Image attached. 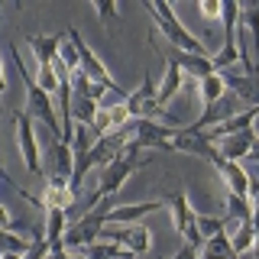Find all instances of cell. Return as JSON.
I'll use <instances>...</instances> for the list:
<instances>
[{
  "label": "cell",
  "mask_w": 259,
  "mask_h": 259,
  "mask_svg": "<svg viewBox=\"0 0 259 259\" xmlns=\"http://www.w3.org/2000/svg\"><path fill=\"white\" fill-rule=\"evenodd\" d=\"M97 107H101V104L88 101V97L71 94V123H78V126H88V130H91V126H94V117H97Z\"/></svg>",
  "instance_id": "24"
},
{
  "label": "cell",
  "mask_w": 259,
  "mask_h": 259,
  "mask_svg": "<svg viewBox=\"0 0 259 259\" xmlns=\"http://www.w3.org/2000/svg\"><path fill=\"white\" fill-rule=\"evenodd\" d=\"M224 207H227V217H233V221H253V204H249V198H243V194L227 191Z\"/></svg>",
  "instance_id": "27"
},
{
  "label": "cell",
  "mask_w": 259,
  "mask_h": 259,
  "mask_svg": "<svg viewBox=\"0 0 259 259\" xmlns=\"http://www.w3.org/2000/svg\"><path fill=\"white\" fill-rule=\"evenodd\" d=\"M256 143V130H243V133H233V136H224V140H217V152H221L224 159L230 162H243L249 156V149H253Z\"/></svg>",
  "instance_id": "15"
},
{
  "label": "cell",
  "mask_w": 259,
  "mask_h": 259,
  "mask_svg": "<svg viewBox=\"0 0 259 259\" xmlns=\"http://www.w3.org/2000/svg\"><path fill=\"white\" fill-rule=\"evenodd\" d=\"M198 91H201V104H204V107H214V104H221L227 94V84H224V75H207V78H201L198 81Z\"/></svg>",
  "instance_id": "21"
},
{
  "label": "cell",
  "mask_w": 259,
  "mask_h": 259,
  "mask_svg": "<svg viewBox=\"0 0 259 259\" xmlns=\"http://www.w3.org/2000/svg\"><path fill=\"white\" fill-rule=\"evenodd\" d=\"M49 175H55V178H68L71 182V168H75V152H71V146L68 143H62V140H52L49 136Z\"/></svg>",
  "instance_id": "14"
},
{
  "label": "cell",
  "mask_w": 259,
  "mask_h": 259,
  "mask_svg": "<svg viewBox=\"0 0 259 259\" xmlns=\"http://www.w3.org/2000/svg\"><path fill=\"white\" fill-rule=\"evenodd\" d=\"M130 120H133V117H130V110H126L123 101H117V104H101V107H97V117H94L91 133H97V136L117 133V130H123Z\"/></svg>",
  "instance_id": "12"
},
{
  "label": "cell",
  "mask_w": 259,
  "mask_h": 259,
  "mask_svg": "<svg viewBox=\"0 0 259 259\" xmlns=\"http://www.w3.org/2000/svg\"><path fill=\"white\" fill-rule=\"evenodd\" d=\"M10 55H13V65H16V71H20V78H23V91H26V113L49 130L52 140H62V120H59V110H55L52 97L36 84V78L26 75V65H23V55L16 52V46H10Z\"/></svg>",
  "instance_id": "2"
},
{
  "label": "cell",
  "mask_w": 259,
  "mask_h": 259,
  "mask_svg": "<svg viewBox=\"0 0 259 259\" xmlns=\"http://www.w3.org/2000/svg\"><path fill=\"white\" fill-rule=\"evenodd\" d=\"M237 29L246 36L249 42V52H253V59L259 55V7H240V23Z\"/></svg>",
  "instance_id": "20"
},
{
  "label": "cell",
  "mask_w": 259,
  "mask_h": 259,
  "mask_svg": "<svg viewBox=\"0 0 259 259\" xmlns=\"http://www.w3.org/2000/svg\"><path fill=\"white\" fill-rule=\"evenodd\" d=\"M46 259H68V249H65V243H52Z\"/></svg>",
  "instance_id": "34"
},
{
  "label": "cell",
  "mask_w": 259,
  "mask_h": 259,
  "mask_svg": "<svg viewBox=\"0 0 259 259\" xmlns=\"http://www.w3.org/2000/svg\"><path fill=\"white\" fill-rule=\"evenodd\" d=\"M68 259H84V256H81V253H68Z\"/></svg>",
  "instance_id": "39"
},
{
  "label": "cell",
  "mask_w": 259,
  "mask_h": 259,
  "mask_svg": "<svg viewBox=\"0 0 259 259\" xmlns=\"http://www.w3.org/2000/svg\"><path fill=\"white\" fill-rule=\"evenodd\" d=\"M101 240L123 246L130 256H146L152 249V230L143 224H104Z\"/></svg>",
  "instance_id": "5"
},
{
  "label": "cell",
  "mask_w": 259,
  "mask_h": 259,
  "mask_svg": "<svg viewBox=\"0 0 259 259\" xmlns=\"http://www.w3.org/2000/svg\"><path fill=\"white\" fill-rule=\"evenodd\" d=\"M198 10H201V16H204V20H221L224 4H221V0H201Z\"/></svg>",
  "instance_id": "32"
},
{
  "label": "cell",
  "mask_w": 259,
  "mask_h": 259,
  "mask_svg": "<svg viewBox=\"0 0 259 259\" xmlns=\"http://www.w3.org/2000/svg\"><path fill=\"white\" fill-rule=\"evenodd\" d=\"M165 207V201L156 198V201H140V204H117L107 214V224H140L146 214H152V210Z\"/></svg>",
  "instance_id": "16"
},
{
  "label": "cell",
  "mask_w": 259,
  "mask_h": 259,
  "mask_svg": "<svg viewBox=\"0 0 259 259\" xmlns=\"http://www.w3.org/2000/svg\"><path fill=\"white\" fill-rule=\"evenodd\" d=\"M143 165H146V156H143L140 149H136L133 143H126V149L120 152V156H117V159H113L110 165L101 172V182H97V191L91 194V201H88V210L97 207L101 201L113 198V194L123 188V185H126V182H130V178H133L136 172H140Z\"/></svg>",
  "instance_id": "1"
},
{
  "label": "cell",
  "mask_w": 259,
  "mask_h": 259,
  "mask_svg": "<svg viewBox=\"0 0 259 259\" xmlns=\"http://www.w3.org/2000/svg\"><path fill=\"white\" fill-rule=\"evenodd\" d=\"M75 198H78V191L71 188L68 178L49 175V178H46V188H42V198H39V204H42L46 210H49V207H59V210H65V214H68V207L75 204Z\"/></svg>",
  "instance_id": "11"
},
{
  "label": "cell",
  "mask_w": 259,
  "mask_h": 259,
  "mask_svg": "<svg viewBox=\"0 0 259 259\" xmlns=\"http://www.w3.org/2000/svg\"><path fill=\"white\" fill-rule=\"evenodd\" d=\"M0 230H16V221L10 217V210H7L4 201H0Z\"/></svg>",
  "instance_id": "33"
},
{
  "label": "cell",
  "mask_w": 259,
  "mask_h": 259,
  "mask_svg": "<svg viewBox=\"0 0 259 259\" xmlns=\"http://www.w3.org/2000/svg\"><path fill=\"white\" fill-rule=\"evenodd\" d=\"M230 246H233V253H237V256L249 253V249L256 246V227H253V221L243 224L240 230H233V233H230Z\"/></svg>",
  "instance_id": "29"
},
{
  "label": "cell",
  "mask_w": 259,
  "mask_h": 259,
  "mask_svg": "<svg viewBox=\"0 0 259 259\" xmlns=\"http://www.w3.org/2000/svg\"><path fill=\"white\" fill-rule=\"evenodd\" d=\"M94 13L101 16L104 23H110V26L120 20V10H117V4H113V0H94Z\"/></svg>",
  "instance_id": "31"
},
{
  "label": "cell",
  "mask_w": 259,
  "mask_h": 259,
  "mask_svg": "<svg viewBox=\"0 0 259 259\" xmlns=\"http://www.w3.org/2000/svg\"><path fill=\"white\" fill-rule=\"evenodd\" d=\"M246 198H249V204L259 207V178H249V191H246Z\"/></svg>",
  "instance_id": "35"
},
{
  "label": "cell",
  "mask_w": 259,
  "mask_h": 259,
  "mask_svg": "<svg viewBox=\"0 0 259 259\" xmlns=\"http://www.w3.org/2000/svg\"><path fill=\"white\" fill-rule=\"evenodd\" d=\"M65 39H68V42L75 46V52H78V71H81V75H88L91 81H97L101 88H107L110 94H117L120 101H126V94H130V91H123V88H120L117 81H113V75L107 71V65L97 59V52H94V49L84 42V36H81V32H78L75 26H68V29H65Z\"/></svg>",
  "instance_id": "4"
},
{
  "label": "cell",
  "mask_w": 259,
  "mask_h": 259,
  "mask_svg": "<svg viewBox=\"0 0 259 259\" xmlns=\"http://www.w3.org/2000/svg\"><path fill=\"white\" fill-rule=\"evenodd\" d=\"M172 152H182V156H198V159H207V162H214L217 156H221V152H217V146L207 140L204 130H191V126L175 130V133H172Z\"/></svg>",
  "instance_id": "9"
},
{
  "label": "cell",
  "mask_w": 259,
  "mask_h": 259,
  "mask_svg": "<svg viewBox=\"0 0 259 259\" xmlns=\"http://www.w3.org/2000/svg\"><path fill=\"white\" fill-rule=\"evenodd\" d=\"M32 55H36L39 68H52L55 55H59V46H62V36H46V32H32V36L26 39Z\"/></svg>",
  "instance_id": "18"
},
{
  "label": "cell",
  "mask_w": 259,
  "mask_h": 259,
  "mask_svg": "<svg viewBox=\"0 0 259 259\" xmlns=\"http://www.w3.org/2000/svg\"><path fill=\"white\" fill-rule=\"evenodd\" d=\"M0 172H4V165H0Z\"/></svg>",
  "instance_id": "40"
},
{
  "label": "cell",
  "mask_w": 259,
  "mask_h": 259,
  "mask_svg": "<svg viewBox=\"0 0 259 259\" xmlns=\"http://www.w3.org/2000/svg\"><path fill=\"white\" fill-rule=\"evenodd\" d=\"M172 259H198V249H194V246H188V243H185V246L178 249V253H175Z\"/></svg>",
  "instance_id": "36"
},
{
  "label": "cell",
  "mask_w": 259,
  "mask_h": 259,
  "mask_svg": "<svg viewBox=\"0 0 259 259\" xmlns=\"http://www.w3.org/2000/svg\"><path fill=\"white\" fill-rule=\"evenodd\" d=\"M210 165H214V172L221 175V182L227 185V191H230V194H243V198H246V191H249V172L240 165V162H230V159L217 156Z\"/></svg>",
  "instance_id": "13"
},
{
  "label": "cell",
  "mask_w": 259,
  "mask_h": 259,
  "mask_svg": "<svg viewBox=\"0 0 259 259\" xmlns=\"http://www.w3.org/2000/svg\"><path fill=\"white\" fill-rule=\"evenodd\" d=\"M46 243L52 246V243H62L65 240V230H68V214L59 207H49L46 210Z\"/></svg>",
  "instance_id": "22"
},
{
  "label": "cell",
  "mask_w": 259,
  "mask_h": 259,
  "mask_svg": "<svg viewBox=\"0 0 259 259\" xmlns=\"http://www.w3.org/2000/svg\"><path fill=\"white\" fill-rule=\"evenodd\" d=\"M143 7L149 10L152 23H156V29L168 39V42H172L175 52H188V55H210V52H207V46L201 42L198 36H191V32L185 29V23L175 16V10H172L168 4H162V0H156V4H152V0H146Z\"/></svg>",
  "instance_id": "3"
},
{
  "label": "cell",
  "mask_w": 259,
  "mask_h": 259,
  "mask_svg": "<svg viewBox=\"0 0 259 259\" xmlns=\"http://www.w3.org/2000/svg\"><path fill=\"white\" fill-rule=\"evenodd\" d=\"M168 59H175V65L182 68V75H188L194 81L214 75V62L210 55H188V52H168Z\"/></svg>",
  "instance_id": "17"
},
{
  "label": "cell",
  "mask_w": 259,
  "mask_h": 259,
  "mask_svg": "<svg viewBox=\"0 0 259 259\" xmlns=\"http://www.w3.org/2000/svg\"><path fill=\"white\" fill-rule=\"evenodd\" d=\"M32 240H23L13 230H0V256H26Z\"/></svg>",
  "instance_id": "28"
},
{
  "label": "cell",
  "mask_w": 259,
  "mask_h": 259,
  "mask_svg": "<svg viewBox=\"0 0 259 259\" xmlns=\"http://www.w3.org/2000/svg\"><path fill=\"white\" fill-rule=\"evenodd\" d=\"M81 256H84V259H133L123 246L107 243V240H97V243H91V246H84V249H81Z\"/></svg>",
  "instance_id": "25"
},
{
  "label": "cell",
  "mask_w": 259,
  "mask_h": 259,
  "mask_svg": "<svg viewBox=\"0 0 259 259\" xmlns=\"http://www.w3.org/2000/svg\"><path fill=\"white\" fill-rule=\"evenodd\" d=\"M198 233H201V240L221 237V233H224V217H214V214H198Z\"/></svg>",
  "instance_id": "30"
},
{
  "label": "cell",
  "mask_w": 259,
  "mask_h": 259,
  "mask_svg": "<svg viewBox=\"0 0 259 259\" xmlns=\"http://www.w3.org/2000/svg\"><path fill=\"white\" fill-rule=\"evenodd\" d=\"M253 256L259 259V230H256V246H253Z\"/></svg>",
  "instance_id": "38"
},
{
  "label": "cell",
  "mask_w": 259,
  "mask_h": 259,
  "mask_svg": "<svg viewBox=\"0 0 259 259\" xmlns=\"http://www.w3.org/2000/svg\"><path fill=\"white\" fill-rule=\"evenodd\" d=\"M246 162H256V165H259V136H256L253 149H249V156H246Z\"/></svg>",
  "instance_id": "37"
},
{
  "label": "cell",
  "mask_w": 259,
  "mask_h": 259,
  "mask_svg": "<svg viewBox=\"0 0 259 259\" xmlns=\"http://www.w3.org/2000/svg\"><path fill=\"white\" fill-rule=\"evenodd\" d=\"M182 81H185V75H182V68L175 65V59H168L165 62V75H162V81H159V91H156V104L159 107H165L172 97L182 91Z\"/></svg>",
  "instance_id": "19"
},
{
  "label": "cell",
  "mask_w": 259,
  "mask_h": 259,
  "mask_svg": "<svg viewBox=\"0 0 259 259\" xmlns=\"http://www.w3.org/2000/svg\"><path fill=\"white\" fill-rule=\"evenodd\" d=\"M104 91H107V88H101L97 81H91L88 75H81V71H75V75H71V94L88 97V101L101 104V101H104Z\"/></svg>",
  "instance_id": "26"
},
{
  "label": "cell",
  "mask_w": 259,
  "mask_h": 259,
  "mask_svg": "<svg viewBox=\"0 0 259 259\" xmlns=\"http://www.w3.org/2000/svg\"><path fill=\"white\" fill-rule=\"evenodd\" d=\"M13 123H16V143H20V156L23 165H26L29 175H46L42 168V152H39V140H36V130H32V117L23 110L13 113Z\"/></svg>",
  "instance_id": "8"
},
{
  "label": "cell",
  "mask_w": 259,
  "mask_h": 259,
  "mask_svg": "<svg viewBox=\"0 0 259 259\" xmlns=\"http://www.w3.org/2000/svg\"><path fill=\"white\" fill-rule=\"evenodd\" d=\"M165 201V207L172 210V227H175V233H182L185 243L194 249H201V233H198V210L191 207V201H188V194L185 191H172L168 198H162Z\"/></svg>",
  "instance_id": "6"
},
{
  "label": "cell",
  "mask_w": 259,
  "mask_h": 259,
  "mask_svg": "<svg viewBox=\"0 0 259 259\" xmlns=\"http://www.w3.org/2000/svg\"><path fill=\"white\" fill-rule=\"evenodd\" d=\"M221 75H224L227 91H233V97H237V101H246L249 107H259V75H246L240 65H233V68L221 71Z\"/></svg>",
  "instance_id": "10"
},
{
  "label": "cell",
  "mask_w": 259,
  "mask_h": 259,
  "mask_svg": "<svg viewBox=\"0 0 259 259\" xmlns=\"http://www.w3.org/2000/svg\"><path fill=\"white\" fill-rule=\"evenodd\" d=\"M172 126L156 123V120H130V143L140 152H172Z\"/></svg>",
  "instance_id": "7"
},
{
  "label": "cell",
  "mask_w": 259,
  "mask_h": 259,
  "mask_svg": "<svg viewBox=\"0 0 259 259\" xmlns=\"http://www.w3.org/2000/svg\"><path fill=\"white\" fill-rule=\"evenodd\" d=\"M233 256H237V253H233L230 237H227V233L204 240V243H201V249H198V259H233Z\"/></svg>",
  "instance_id": "23"
}]
</instances>
